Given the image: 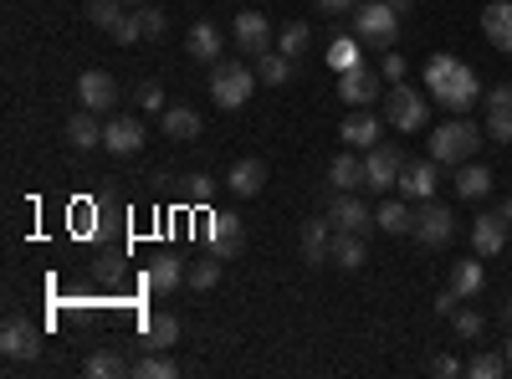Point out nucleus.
<instances>
[{
    "label": "nucleus",
    "mask_w": 512,
    "mask_h": 379,
    "mask_svg": "<svg viewBox=\"0 0 512 379\" xmlns=\"http://www.w3.org/2000/svg\"><path fill=\"white\" fill-rule=\"evenodd\" d=\"M425 93L441 98V108H451V113H466L482 98V82H477V72L466 67L461 57L436 52L431 62H425Z\"/></svg>",
    "instance_id": "1"
},
{
    "label": "nucleus",
    "mask_w": 512,
    "mask_h": 379,
    "mask_svg": "<svg viewBox=\"0 0 512 379\" xmlns=\"http://www.w3.org/2000/svg\"><path fill=\"white\" fill-rule=\"evenodd\" d=\"M477 149H482V129L472 118H451L431 134V159L436 164H466V159H477Z\"/></svg>",
    "instance_id": "2"
},
{
    "label": "nucleus",
    "mask_w": 512,
    "mask_h": 379,
    "mask_svg": "<svg viewBox=\"0 0 512 379\" xmlns=\"http://www.w3.org/2000/svg\"><path fill=\"white\" fill-rule=\"evenodd\" d=\"M425 118H431V93H415L405 82H395V88L384 93V123H390L395 134H420Z\"/></svg>",
    "instance_id": "3"
},
{
    "label": "nucleus",
    "mask_w": 512,
    "mask_h": 379,
    "mask_svg": "<svg viewBox=\"0 0 512 379\" xmlns=\"http://www.w3.org/2000/svg\"><path fill=\"white\" fill-rule=\"evenodd\" d=\"M359 41L364 47H379V52H390L395 47V36H400V11L390 6V0H359Z\"/></svg>",
    "instance_id": "4"
},
{
    "label": "nucleus",
    "mask_w": 512,
    "mask_h": 379,
    "mask_svg": "<svg viewBox=\"0 0 512 379\" xmlns=\"http://www.w3.org/2000/svg\"><path fill=\"white\" fill-rule=\"evenodd\" d=\"M251 88H256V72L246 67V62H216L210 67V98H216L221 108H241L246 98H251Z\"/></svg>",
    "instance_id": "5"
},
{
    "label": "nucleus",
    "mask_w": 512,
    "mask_h": 379,
    "mask_svg": "<svg viewBox=\"0 0 512 379\" xmlns=\"http://www.w3.org/2000/svg\"><path fill=\"white\" fill-rule=\"evenodd\" d=\"M420 246H446L451 236H456V216H451V205H441L436 195L431 200H420V210H415V231H410Z\"/></svg>",
    "instance_id": "6"
},
{
    "label": "nucleus",
    "mask_w": 512,
    "mask_h": 379,
    "mask_svg": "<svg viewBox=\"0 0 512 379\" xmlns=\"http://www.w3.org/2000/svg\"><path fill=\"white\" fill-rule=\"evenodd\" d=\"M400 170H405V154H400L395 144H374V149L364 154V185L379 190V195H390V190L400 185Z\"/></svg>",
    "instance_id": "7"
},
{
    "label": "nucleus",
    "mask_w": 512,
    "mask_h": 379,
    "mask_svg": "<svg viewBox=\"0 0 512 379\" xmlns=\"http://www.w3.org/2000/svg\"><path fill=\"white\" fill-rule=\"evenodd\" d=\"M328 221H333V231H359V236H369L379 221H374V210L359 200V190H333V200H328Z\"/></svg>",
    "instance_id": "8"
},
{
    "label": "nucleus",
    "mask_w": 512,
    "mask_h": 379,
    "mask_svg": "<svg viewBox=\"0 0 512 379\" xmlns=\"http://www.w3.org/2000/svg\"><path fill=\"white\" fill-rule=\"evenodd\" d=\"M0 354H6L11 364H31L41 354V333L26 318H6V328H0Z\"/></svg>",
    "instance_id": "9"
},
{
    "label": "nucleus",
    "mask_w": 512,
    "mask_h": 379,
    "mask_svg": "<svg viewBox=\"0 0 512 379\" xmlns=\"http://www.w3.org/2000/svg\"><path fill=\"white\" fill-rule=\"evenodd\" d=\"M236 52L241 57H267L272 52V21L262 11H241L236 16Z\"/></svg>",
    "instance_id": "10"
},
{
    "label": "nucleus",
    "mask_w": 512,
    "mask_h": 379,
    "mask_svg": "<svg viewBox=\"0 0 512 379\" xmlns=\"http://www.w3.org/2000/svg\"><path fill=\"white\" fill-rule=\"evenodd\" d=\"M144 139H149V134H144L139 118H118V113H113V118L103 123V149L118 154V159H134V154L144 149Z\"/></svg>",
    "instance_id": "11"
},
{
    "label": "nucleus",
    "mask_w": 512,
    "mask_h": 379,
    "mask_svg": "<svg viewBox=\"0 0 512 379\" xmlns=\"http://www.w3.org/2000/svg\"><path fill=\"white\" fill-rule=\"evenodd\" d=\"M507 241H512V221L502 216V210H482V216L472 221V246H477V257H497Z\"/></svg>",
    "instance_id": "12"
},
{
    "label": "nucleus",
    "mask_w": 512,
    "mask_h": 379,
    "mask_svg": "<svg viewBox=\"0 0 512 379\" xmlns=\"http://www.w3.org/2000/svg\"><path fill=\"white\" fill-rule=\"evenodd\" d=\"M77 98H82V108H93V113H113V103H118V82H113V72H82L77 77Z\"/></svg>",
    "instance_id": "13"
},
{
    "label": "nucleus",
    "mask_w": 512,
    "mask_h": 379,
    "mask_svg": "<svg viewBox=\"0 0 512 379\" xmlns=\"http://www.w3.org/2000/svg\"><path fill=\"white\" fill-rule=\"evenodd\" d=\"M436 175H441V164L436 159H405V170H400V195L405 200H431L436 195Z\"/></svg>",
    "instance_id": "14"
},
{
    "label": "nucleus",
    "mask_w": 512,
    "mask_h": 379,
    "mask_svg": "<svg viewBox=\"0 0 512 379\" xmlns=\"http://www.w3.org/2000/svg\"><path fill=\"white\" fill-rule=\"evenodd\" d=\"M379 77H384V72H369V67L338 72V98H344L349 108H369V103L379 98Z\"/></svg>",
    "instance_id": "15"
},
{
    "label": "nucleus",
    "mask_w": 512,
    "mask_h": 379,
    "mask_svg": "<svg viewBox=\"0 0 512 379\" xmlns=\"http://www.w3.org/2000/svg\"><path fill=\"white\" fill-rule=\"evenodd\" d=\"M482 36L502 57H512V0H487L482 6Z\"/></svg>",
    "instance_id": "16"
},
{
    "label": "nucleus",
    "mask_w": 512,
    "mask_h": 379,
    "mask_svg": "<svg viewBox=\"0 0 512 379\" xmlns=\"http://www.w3.org/2000/svg\"><path fill=\"white\" fill-rule=\"evenodd\" d=\"M297 246H303V262L308 267H318V262H333V221L323 216H313L308 226H303V236H297Z\"/></svg>",
    "instance_id": "17"
},
{
    "label": "nucleus",
    "mask_w": 512,
    "mask_h": 379,
    "mask_svg": "<svg viewBox=\"0 0 512 379\" xmlns=\"http://www.w3.org/2000/svg\"><path fill=\"white\" fill-rule=\"evenodd\" d=\"M185 47H190V57H195V62H210V67H216V62H221V52H226V36H221V26H216V21H195V26H190V36H185Z\"/></svg>",
    "instance_id": "18"
},
{
    "label": "nucleus",
    "mask_w": 512,
    "mask_h": 379,
    "mask_svg": "<svg viewBox=\"0 0 512 379\" xmlns=\"http://www.w3.org/2000/svg\"><path fill=\"white\" fill-rule=\"evenodd\" d=\"M379 113H369V108H354L349 118H344V129H338V139H344L349 149H374L379 144Z\"/></svg>",
    "instance_id": "19"
},
{
    "label": "nucleus",
    "mask_w": 512,
    "mask_h": 379,
    "mask_svg": "<svg viewBox=\"0 0 512 379\" xmlns=\"http://www.w3.org/2000/svg\"><path fill=\"white\" fill-rule=\"evenodd\" d=\"M226 190L241 195V200L262 195V190H267V164H262V159H236L231 175H226Z\"/></svg>",
    "instance_id": "20"
},
{
    "label": "nucleus",
    "mask_w": 512,
    "mask_h": 379,
    "mask_svg": "<svg viewBox=\"0 0 512 379\" xmlns=\"http://www.w3.org/2000/svg\"><path fill=\"white\" fill-rule=\"evenodd\" d=\"M190 272H185V262L180 257H154L149 262V272H144V282H149V292H159V298H169V292H180V282H185Z\"/></svg>",
    "instance_id": "21"
},
{
    "label": "nucleus",
    "mask_w": 512,
    "mask_h": 379,
    "mask_svg": "<svg viewBox=\"0 0 512 379\" xmlns=\"http://www.w3.org/2000/svg\"><path fill=\"white\" fill-rule=\"evenodd\" d=\"M159 129H164V139H175V144H190V139H200V113L195 108H164V118H159Z\"/></svg>",
    "instance_id": "22"
},
{
    "label": "nucleus",
    "mask_w": 512,
    "mask_h": 379,
    "mask_svg": "<svg viewBox=\"0 0 512 379\" xmlns=\"http://www.w3.org/2000/svg\"><path fill=\"white\" fill-rule=\"evenodd\" d=\"M369 262V246L359 231H333V267H344V272H359Z\"/></svg>",
    "instance_id": "23"
},
{
    "label": "nucleus",
    "mask_w": 512,
    "mask_h": 379,
    "mask_svg": "<svg viewBox=\"0 0 512 379\" xmlns=\"http://www.w3.org/2000/svg\"><path fill=\"white\" fill-rule=\"evenodd\" d=\"M246 246V226L241 216H210V251H221V257H231V251Z\"/></svg>",
    "instance_id": "24"
},
{
    "label": "nucleus",
    "mask_w": 512,
    "mask_h": 379,
    "mask_svg": "<svg viewBox=\"0 0 512 379\" xmlns=\"http://www.w3.org/2000/svg\"><path fill=\"white\" fill-rule=\"evenodd\" d=\"M487 190H492V170H487V164H477V159L456 164V195L461 200H482Z\"/></svg>",
    "instance_id": "25"
},
{
    "label": "nucleus",
    "mask_w": 512,
    "mask_h": 379,
    "mask_svg": "<svg viewBox=\"0 0 512 379\" xmlns=\"http://www.w3.org/2000/svg\"><path fill=\"white\" fill-rule=\"evenodd\" d=\"M67 139H72V149H98V144H103V123H98V113H93V108L72 113V118H67Z\"/></svg>",
    "instance_id": "26"
},
{
    "label": "nucleus",
    "mask_w": 512,
    "mask_h": 379,
    "mask_svg": "<svg viewBox=\"0 0 512 379\" xmlns=\"http://www.w3.org/2000/svg\"><path fill=\"white\" fill-rule=\"evenodd\" d=\"M482 287H487V272L482 262H451V292L466 303V298H482Z\"/></svg>",
    "instance_id": "27"
},
{
    "label": "nucleus",
    "mask_w": 512,
    "mask_h": 379,
    "mask_svg": "<svg viewBox=\"0 0 512 379\" xmlns=\"http://www.w3.org/2000/svg\"><path fill=\"white\" fill-rule=\"evenodd\" d=\"M374 221H379V231L405 236V231H415V210H410V205H405V195H400V200H384V205L374 210Z\"/></svg>",
    "instance_id": "28"
},
{
    "label": "nucleus",
    "mask_w": 512,
    "mask_h": 379,
    "mask_svg": "<svg viewBox=\"0 0 512 379\" xmlns=\"http://www.w3.org/2000/svg\"><path fill=\"white\" fill-rule=\"evenodd\" d=\"M328 185H333V190H359V185H364V159H359V154H338V159L328 164Z\"/></svg>",
    "instance_id": "29"
},
{
    "label": "nucleus",
    "mask_w": 512,
    "mask_h": 379,
    "mask_svg": "<svg viewBox=\"0 0 512 379\" xmlns=\"http://www.w3.org/2000/svg\"><path fill=\"white\" fill-rule=\"evenodd\" d=\"M256 82H267V88H282V82H292V57H282L277 47L267 57H256Z\"/></svg>",
    "instance_id": "30"
},
{
    "label": "nucleus",
    "mask_w": 512,
    "mask_h": 379,
    "mask_svg": "<svg viewBox=\"0 0 512 379\" xmlns=\"http://www.w3.org/2000/svg\"><path fill=\"white\" fill-rule=\"evenodd\" d=\"M308 47H313V26H308V21H287L282 36H277V52H282V57H303Z\"/></svg>",
    "instance_id": "31"
},
{
    "label": "nucleus",
    "mask_w": 512,
    "mask_h": 379,
    "mask_svg": "<svg viewBox=\"0 0 512 379\" xmlns=\"http://www.w3.org/2000/svg\"><path fill=\"white\" fill-rule=\"evenodd\" d=\"M359 47H364L359 36H338V41H328V67H333V72H349V67H364Z\"/></svg>",
    "instance_id": "32"
},
{
    "label": "nucleus",
    "mask_w": 512,
    "mask_h": 379,
    "mask_svg": "<svg viewBox=\"0 0 512 379\" xmlns=\"http://www.w3.org/2000/svg\"><path fill=\"white\" fill-rule=\"evenodd\" d=\"M144 339H149V349H169V344L180 339V318L175 313H154L144 323Z\"/></svg>",
    "instance_id": "33"
},
{
    "label": "nucleus",
    "mask_w": 512,
    "mask_h": 379,
    "mask_svg": "<svg viewBox=\"0 0 512 379\" xmlns=\"http://www.w3.org/2000/svg\"><path fill=\"white\" fill-rule=\"evenodd\" d=\"M128 364L118 359V349H93L88 359H82V374H88V379H118Z\"/></svg>",
    "instance_id": "34"
},
{
    "label": "nucleus",
    "mask_w": 512,
    "mask_h": 379,
    "mask_svg": "<svg viewBox=\"0 0 512 379\" xmlns=\"http://www.w3.org/2000/svg\"><path fill=\"white\" fill-rule=\"evenodd\" d=\"M195 292H210V287H221V251H210V257H195L190 277H185Z\"/></svg>",
    "instance_id": "35"
},
{
    "label": "nucleus",
    "mask_w": 512,
    "mask_h": 379,
    "mask_svg": "<svg viewBox=\"0 0 512 379\" xmlns=\"http://www.w3.org/2000/svg\"><path fill=\"white\" fill-rule=\"evenodd\" d=\"M123 16H128L123 0H88V21H93L98 31H108V36L123 26Z\"/></svg>",
    "instance_id": "36"
},
{
    "label": "nucleus",
    "mask_w": 512,
    "mask_h": 379,
    "mask_svg": "<svg viewBox=\"0 0 512 379\" xmlns=\"http://www.w3.org/2000/svg\"><path fill=\"white\" fill-rule=\"evenodd\" d=\"M134 374H139V379H175V374H180V364L169 359L164 349H149V354L134 364Z\"/></svg>",
    "instance_id": "37"
},
{
    "label": "nucleus",
    "mask_w": 512,
    "mask_h": 379,
    "mask_svg": "<svg viewBox=\"0 0 512 379\" xmlns=\"http://www.w3.org/2000/svg\"><path fill=\"white\" fill-rule=\"evenodd\" d=\"M466 374H472V379H502V374H512V369H507V354H487V349H482L472 364H466Z\"/></svg>",
    "instance_id": "38"
},
{
    "label": "nucleus",
    "mask_w": 512,
    "mask_h": 379,
    "mask_svg": "<svg viewBox=\"0 0 512 379\" xmlns=\"http://www.w3.org/2000/svg\"><path fill=\"white\" fill-rule=\"evenodd\" d=\"M451 328H456V339H482V313L477 308H456Z\"/></svg>",
    "instance_id": "39"
},
{
    "label": "nucleus",
    "mask_w": 512,
    "mask_h": 379,
    "mask_svg": "<svg viewBox=\"0 0 512 379\" xmlns=\"http://www.w3.org/2000/svg\"><path fill=\"white\" fill-rule=\"evenodd\" d=\"M487 139L512 144V108H487Z\"/></svg>",
    "instance_id": "40"
},
{
    "label": "nucleus",
    "mask_w": 512,
    "mask_h": 379,
    "mask_svg": "<svg viewBox=\"0 0 512 379\" xmlns=\"http://www.w3.org/2000/svg\"><path fill=\"white\" fill-rule=\"evenodd\" d=\"M164 26H169V21H164V11H159V6H139V31H144V41H159V36H164Z\"/></svg>",
    "instance_id": "41"
},
{
    "label": "nucleus",
    "mask_w": 512,
    "mask_h": 379,
    "mask_svg": "<svg viewBox=\"0 0 512 379\" xmlns=\"http://www.w3.org/2000/svg\"><path fill=\"white\" fill-rule=\"evenodd\" d=\"M134 103H139L144 113H164V88H159V82H139Z\"/></svg>",
    "instance_id": "42"
},
{
    "label": "nucleus",
    "mask_w": 512,
    "mask_h": 379,
    "mask_svg": "<svg viewBox=\"0 0 512 379\" xmlns=\"http://www.w3.org/2000/svg\"><path fill=\"white\" fill-rule=\"evenodd\" d=\"M210 190H216V185H210V175H190V180H185V195H190L195 205H205Z\"/></svg>",
    "instance_id": "43"
},
{
    "label": "nucleus",
    "mask_w": 512,
    "mask_h": 379,
    "mask_svg": "<svg viewBox=\"0 0 512 379\" xmlns=\"http://www.w3.org/2000/svg\"><path fill=\"white\" fill-rule=\"evenodd\" d=\"M318 11H323V16H354L359 0H318Z\"/></svg>",
    "instance_id": "44"
},
{
    "label": "nucleus",
    "mask_w": 512,
    "mask_h": 379,
    "mask_svg": "<svg viewBox=\"0 0 512 379\" xmlns=\"http://www.w3.org/2000/svg\"><path fill=\"white\" fill-rule=\"evenodd\" d=\"M487 108H512V82H497V88L487 93Z\"/></svg>",
    "instance_id": "45"
},
{
    "label": "nucleus",
    "mask_w": 512,
    "mask_h": 379,
    "mask_svg": "<svg viewBox=\"0 0 512 379\" xmlns=\"http://www.w3.org/2000/svg\"><path fill=\"white\" fill-rule=\"evenodd\" d=\"M431 374H441V379H451V374H466L451 354H441V359H431Z\"/></svg>",
    "instance_id": "46"
},
{
    "label": "nucleus",
    "mask_w": 512,
    "mask_h": 379,
    "mask_svg": "<svg viewBox=\"0 0 512 379\" xmlns=\"http://www.w3.org/2000/svg\"><path fill=\"white\" fill-rule=\"evenodd\" d=\"M379 72L390 77V82H405V57H395V52H390V57H384V67H379Z\"/></svg>",
    "instance_id": "47"
},
{
    "label": "nucleus",
    "mask_w": 512,
    "mask_h": 379,
    "mask_svg": "<svg viewBox=\"0 0 512 379\" xmlns=\"http://www.w3.org/2000/svg\"><path fill=\"white\" fill-rule=\"evenodd\" d=\"M456 308H461V298H456V292H441V298H436V313H441V318H451Z\"/></svg>",
    "instance_id": "48"
},
{
    "label": "nucleus",
    "mask_w": 512,
    "mask_h": 379,
    "mask_svg": "<svg viewBox=\"0 0 512 379\" xmlns=\"http://www.w3.org/2000/svg\"><path fill=\"white\" fill-rule=\"evenodd\" d=\"M390 6H395V11L405 16V11H415V0H390Z\"/></svg>",
    "instance_id": "49"
},
{
    "label": "nucleus",
    "mask_w": 512,
    "mask_h": 379,
    "mask_svg": "<svg viewBox=\"0 0 512 379\" xmlns=\"http://www.w3.org/2000/svg\"><path fill=\"white\" fill-rule=\"evenodd\" d=\"M502 323H507V328H512V298H507V308H502Z\"/></svg>",
    "instance_id": "50"
},
{
    "label": "nucleus",
    "mask_w": 512,
    "mask_h": 379,
    "mask_svg": "<svg viewBox=\"0 0 512 379\" xmlns=\"http://www.w3.org/2000/svg\"><path fill=\"white\" fill-rule=\"evenodd\" d=\"M123 6H149V0H123Z\"/></svg>",
    "instance_id": "51"
},
{
    "label": "nucleus",
    "mask_w": 512,
    "mask_h": 379,
    "mask_svg": "<svg viewBox=\"0 0 512 379\" xmlns=\"http://www.w3.org/2000/svg\"><path fill=\"white\" fill-rule=\"evenodd\" d=\"M507 369H512V339H507Z\"/></svg>",
    "instance_id": "52"
}]
</instances>
